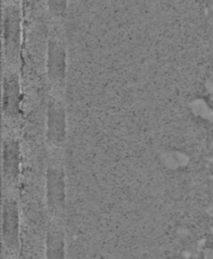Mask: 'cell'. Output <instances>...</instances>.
I'll list each match as a JSON object with an SVG mask.
<instances>
[{
  "mask_svg": "<svg viewBox=\"0 0 213 259\" xmlns=\"http://www.w3.org/2000/svg\"><path fill=\"white\" fill-rule=\"evenodd\" d=\"M46 195L48 208L53 217L59 219L64 213L66 202V182L62 167L51 165L46 175Z\"/></svg>",
  "mask_w": 213,
  "mask_h": 259,
  "instance_id": "cell-1",
  "label": "cell"
},
{
  "mask_svg": "<svg viewBox=\"0 0 213 259\" xmlns=\"http://www.w3.org/2000/svg\"><path fill=\"white\" fill-rule=\"evenodd\" d=\"M2 240L5 247L16 251L19 245V209L17 201L8 196L4 198L2 211Z\"/></svg>",
  "mask_w": 213,
  "mask_h": 259,
  "instance_id": "cell-2",
  "label": "cell"
},
{
  "mask_svg": "<svg viewBox=\"0 0 213 259\" xmlns=\"http://www.w3.org/2000/svg\"><path fill=\"white\" fill-rule=\"evenodd\" d=\"M20 11L15 5H7L4 9L3 36L4 49L7 58L14 60L17 58L20 47Z\"/></svg>",
  "mask_w": 213,
  "mask_h": 259,
  "instance_id": "cell-3",
  "label": "cell"
},
{
  "mask_svg": "<svg viewBox=\"0 0 213 259\" xmlns=\"http://www.w3.org/2000/svg\"><path fill=\"white\" fill-rule=\"evenodd\" d=\"M66 137V114L64 106L57 100H50L47 114V139L49 143L62 145Z\"/></svg>",
  "mask_w": 213,
  "mask_h": 259,
  "instance_id": "cell-4",
  "label": "cell"
},
{
  "mask_svg": "<svg viewBox=\"0 0 213 259\" xmlns=\"http://www.w3.org/2000/svg\"><path fill=\"white\" fill-rule=\"evenodd\" d=\"M48 76L51 81L63 84L66 73V53L63 44L50 39L48 45Z\"/></svg>",
  "mask_w": 213,
  "mask_h": 259,
  "instance_id": "cell-5",
  "label": "cell"
},
{
  "mask_svg": "<svg viewBox=\"0 0 213 259\" xmlns=\"http://www.w3.org/2000/svg\"><path fill=\"white\" fill-rule=\"evenodd\" d=\"M20 87L17 75L8 73L3 78V111L5 115L15 118L19 114Z\"/></svg>",
  "mask_w": 213,
  "mask_h": 259,
  "instance_id": "cell-6",
  "label": "cell"
},
{
  "mask_svg": "<svg viewBox=\"0 0 213 259\" xmlns=\"http://www.w3.org/2000/svg\"><path fill=\"white\" fill-rule=\"evenodd\" d=\"M2 159L4 178L10 183L16 182L20 168V151L16 140L9 138L4 141Z\"/></svg>",
  "mask_w": 213,
  "mask_h": 259,
  "instance_id": "cell-7",
  "label": "cell"
},
{
  "mask_svg": "<svg viewBox=\"0 0 213 259\" xmlns=\"http://www.w3.org/2000/svg\"><path fill=\"white\" fill-rule=\"evenodd\" d=\"M46 259H65V233L59 222L49 227L46 238Z\"/></svg>",
  "mask_w": 213,
  "mask_h": 259,
  "instance_id": "cell-8",
  "label": "cell"
},
{
  "mask_svg": "<svg viewBox=\"0 0 213 259\" xmlns=\"http://www.w3.org/2000/svg\"><path fill=\"white\" fill-rule=\"evenodd\" d=\"M50 12L55 17H63L66 13L67 0H48Z\"/></svg>",
  "mask_w": 213,
  "mask_h": 259,
  "instance_id": "cell-9",
  "label": "cell"
}]
</instances>
